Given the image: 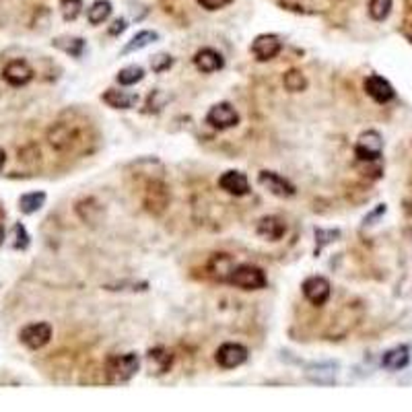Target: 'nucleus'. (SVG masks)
<instances>
[{"label": "nucleus", "instance_id": "5701e85b", "mask_svg": "<svg viewBox=\"0 0 412 412\" xmlns=\"http://www.w3.org/2000/svg\"><path fill=\"white\" fill-rule=\"evenodd\" d=\"M54 46L74 58L83 56V52H85V39H81V37H56Z\"/></svg>", "mask_w": 412, "mask_h": 412}, {"label": "nucleus", "instance_id": "f257e3e1", "mask_svg": "<svg viewBox=\"0 0 412 412\" xmlns=\"http://www.w3.org/2000/svg\"><path fill=\"white\" fill-rule=\"evenodd\" d=\"M140 367V359L136 352H126V354H116L107 359L105 365V378L107 383H126Z\"/></svg>", "mask_w": 412, "mask_h": 412}, {"label": "nucleus", "instance_id": "4be33fe9", "mask_svg": "<svg viewBox=\"0 0 412 412\" xmlns=\"http://www.w3.org/2000/svg\"><path fill=\"white\" fill-rule=\"evenodd\" d=\"M112 15V2L109 0H95L91 8L87 11V19L91 25H101L109 19Z\"/></svg>", "mask_w": 412, "mask_h": 412}, {"label": "nucleus", "instance_id": "c9c22d12", "mask_svg": "<svg viewBox=\"0 0 412 412\" xmlns=\"http://www.w3.org/2000/svg\"><path fill=\"white\" fill-rule=\"evenodd\" d=\"M4 244V229H2V225H0V246Z\"/></svg>", "mask_w": 412, "mask_h": 412}, {"label": "nucleus", "instance_id": "f03ea898", "mask_svg": "<svg viewBox=\"0 0 412 412\" xmlns=\"http://www.w3.org/2000/svg\"><path fill=\"white\" fill-rule=\"evenodd\" d=\"M227 283L239 286L244 291H258V288H264L266 286L268 279H266V274H264L262 268L252 266V264H239V266H233Z\"/></svg>", "mask_w": 412, "mask_h": 412}, {"label": "nucleus", "instance_id": "393cba45", "mask_svg": "<svg viewBox=\"0 0 412 412\" xmlns=\"http://www.w3.org/2000/svg\"><path fill=\"white\" fill-rule=\"evenodd\" d=\"M283 85H285V89L288 93H301V91L307 89V79H305V74L301 70H295L293 68V70L285 72Z\"/></svg>", "mask_w": 412, "mask_h": 412}, {"label": "nucleus", "instance_id": "423d86ee", "mask_svg": "<svg viewBox=\"0 0 412 412\" xmlns=\"http://www.w3.org/2000/svg\"><path fill=\"white\" fill-rule=\"evenodd\" d=\"M215 361L221 365L222 369H235L248 361V349L239 343H225L217 349Z\"/></svg>", "mask_w": 412, "mask_h": 412}, {"label": "nucleus", "instance_id": "e433bc0d", "mask_svg": "<svg viewBox=\"0 0 412 412\" xmlns=\"http://www.w3.org/2000/svg\"><path fill=\"white\" fill-rule=\"evenodd\" d=\"M411 37H412V32H411Z\"/></svg>", "mask_w": 412, "mask_h": 412}, {"label": "nucleus", "instance_id": "b1692460", "mask_svg": "<svg viewBox=\"0 0 412 412\" xmlns=\"http://www.w3.org/2000/svg\"><path fill=\"white\" fill-rule=\"evenodd\" d=\"M159 35L155 32H140L136 33L130 41H128L126 46H124V50H122V54L126 56V54H132V52H138V50H142V48H147L149 44H153V41H157Z\"/></svg>", "mask_w": 412, "mask_h": 412}, {"label": "nucleus", "instance_id": "9d476101", "mask_svg": "<svg viewBox=\"0 0 412 412\" xmlns=\"http://www.w3.org/2000/svg\"><path fill=\"white\" fill-rule=\"evenodd\" d=\"M258 182H260L262 188H266L270 194H274L279 198H291V196H295V186L288 180H285L283 175L274 173V171H260Z\"/></svg>", "mask_w": 412, "mask_h": 412}, {"label": "nucleus", "instance_id": "a211bd4d", "mask_svg": "<svg viewBox=\"0 0 412 412\" xmlns=\"http://www.w3.org/2000/svg\"><path fill=\"white\" fill-rule=\"evenodd\" d=\"M109 107L114 109H130L138 103V95L136 93H128V91H118V89H107L103 97H101Z\"/></svg>", "mask_w": 412, "mask_h": 412}, {"label": "nucleus", "instance_id": "2eb2a0df", "mask_svg": "<svg viewBox=\"0 0 412 412\" xmlns=\"http://www.w3.org/2000/svg\"><path fill=\"white\" fill-rule=\"evenodd\" d=\"M194 66H196L200 72L211 74V72L221 70L222 66H225V60H222L221 52H217V50H213V48H202V50H198L196 56H194Z\"/></svg>", "mask_w": 412, "mask_h": 412}, {"label": "nucleus", "instance_id": "ddd939ff", "mask_svg": "<svg viewBox=\"0 0 412 412\" xmlns=\"http://www.w3.org/2000/svg\"><path fill=\"white\" fill-rule=\"evenodd\" d=\"M219 186L221 190H225L231 196H246L250 192V182L246 178V173L241 171H225L221 178H219Z\"/></svg>", "mask_w": 412, "mask_h": 412}, {"label": "nucleus", "instance_id": "c85d7f7f", "mask_svg": "<svg viewBox=\"0 0 412 412\" xmlns=\"http://www.w3.org/2000/svg\"><path fill=\"white\" fill-rule=\"evenodd\" d=\"M336 367L334 365H314L310 371H307V378L314 381V383H330V381L324 378V373H328V376H336V371H334Z\"/></svg>", "mask_w": 412, "mask_h": 412}, {"label": "nucleus", "instance_id": "a878e982", "mask_svg": "<svg viewBox=\"0 0 412 412\" xmlns=\"http://www.w3.org/2000/svg\"><path fill=\"white\" fill-rule=\"evenodd\" d=\"M118 83L120 85H124V87H130V85H136V83H140L142 79H145V70L140 68V66H126V68H122L120 72H118Z\"/></svg>", "mask_w": 412, "mask_h": 412}, {"label": "nucleus", "instance_id": "473e14b6", "mask_svg": "<svg viewBox=\"0 0 412 412\" xmlns=\"http://www.w3.org/2000/svg\"><path fill=\"white\" fill-rule=\"evenodd\" d=\"M231 2H233V0H198V4H200L202 8H206V11H219V8L231 4Z\"/></svg>", "mask_w": 412, "mask_h": 412}, {"label": "nucleus", "instance_id": "6ab92c4d", "mask_svg": "<svg viewBox=\"0 0 412 412\" xmlns=\"http://www.w3.org/2000/svg\"><path fill=\"white\" fill-rule=\"evenodd\" d=\"M147 361H149V369H151V373H155V376H163L165 371H169L173 357H171V352H169V350L157 347V349L149 350Z\"/></svg>", "mask_w": 412, "mask_h": 412}, {"label": "nucleus", "instance_id": "412c9836", "mask_svg": "<svg viewBox=\"0 0 412 412\" xmlns=\"http://www.w3.org/2000/svg\"><path fill=\"white\" fill-rule=\"evenodd\" d=\"M46 204V192H27L19 198V211L23 215H33Z\"/></svg>", "mask_w": 412, "mask_h": 412}, {"label": "nucleus", "instance_id": "c756f323", "mask_svg": "<svg viewBox=\"0 0 412 412\" xmlns=\"http://www.w3.org/2000/svg\"><path fill=\"white\" fill-rule=\"evenodd\" d=\"M13 233H15V241H13V248L15 250H27L29 246V233L25 231V227L21 222H17L13 227Z\"/></svg>", "mask_w": 412, "mask_h": 412}, {"label": "nucleus", "instance_id": "bb28decb", "mask_svg": "<svg viewBox=\"0 0 412 412\" xmlns=\"http://www.w3.org/2000/svg\"><path fill=\"white\" fill-rule=\"evenodd\" d=\"M392 13V0H369V15L373 21H385Z\"/></svg>", "mask_w": 412, "mask_h": 412}, {"label": "nucleus", "instance_id": "2f4dec72", "mask_svg": "<svg viewBox=\"0 0 412 412\" xmlns=\"http://www.w3.org/2000/svg\"><path fill=\"white\" fill-rule=\"evenodd\" d=\"M171 64H173V58L167 56V54H157V56L151 58V68H153L155 72H163V70L171 68Z\"/></svg>", "mask_w": 412, "mask_h": 412}, {"label": "nucleus", "instance_id": "9b49d317", "mask_svg": "<svg viewBox=\"0 0 412 412\" xmlns=\"http://www.w3.org/2000/svg\"><path fill=\"white\" fill-rule=\"evenodd\" d=\"M365 91H367V95L371 97L373 101H378V103H387V101H392L396 97L394 87L380 74H371V77L365 79Z\"/></svg>", "mask_w": 412, "mask_h": 412}, {"label": "nucleus", "instance_id": "6e6552de", "mask_svg": "<svg viewBox=\"0 0 412 412\" xmlns=\"http://www.w3.org/2000/svg\"><path fill=\"white\" fill-rule=\"evenodd\" d=\"M301 288H303L305 299H307L312 305H316V307L326 305V301H328L330 295H332L330 281L324 279V277H310V279H305V283H303Z\"/></svg>", "mask_w": 412, "mask_h": 412}, {"label": "nucleus", "instance_id": "72a5a7b5", "mask_svg": "<svg viewBox=\"0 0 412 412\" xmlns=\"http://www.w3.org/2000/svg\"><path fill=\"white\" fill-rule=\"evenodd\" d=\"M124 29H126V21H124V19H118V21L114 23V27L109 29V33H112V35H118V33H122Z\"/></svg>", "mask_w": 412, "mask_h": 412}, {"label": "nucleus", "instance_id": "7c9ffc66", "mask_svg": "<svg viewBox=\"0 0 412 412\" xmlns=\"http://www.w3.org/2000/svg\"><path fill=\"white\" fill-rule=\"evenodd\" d=\"M336 237H340V231H332V229H316V239H317V250L319 252L324 246H328V244H332V241H336Z\"/></svg>", "mask_w": 412, "mask_h": 412}, {"label": "nucleus", "instance_id": "f8f14e48", "mask_svg": "<svg viewBox=\"0 0 412 412\" xmlns=\"http://www.w3.org/2000/svg\"><path fill=\"white\" fill-rule=\"evenodd\" d=\"M169 204V192L165 188V184L161 182H151L149 184V190L145 194V206L149 213L153 215H161Z\"/></svg>", "mask_w": 412, "mask_h": 412}, {"label": "nucleus", "instance_id": "1a4fd4ad", "mask_svg": "<svg viewBox=\"0 0 412 412\" xmlns=\"http://www.w3.org/2000/svg\"><path fill=\"white\" fill-rule=\"evenodd\" d=\"M2 79L11 87H25L33 79V68L25 60H11L2 68Z\"/></svg>", "mask_w": 412, "mask_h": 412}, {"label": "nucleus", "instance_id": "20e7f679", "mask_svg": "<svg viewBox=\"0 0 412 412\" xmlns=\"http://www.w3.org/2000/svg\"><path fill=\"white\" fill-rule=\"evenodd\" d=\"M52 338V326L48 321H35L19 332V340L29 350L44 349Z\"/></svg>", "mask_w": 412, "mask_h": 412}, {"label": "nucleus", "instance_id": "dca6fc26", "mask_svg": "<svg viewBox=\"0 0 412 412\" xmlns=\"http://www.w3.org/2000/svg\"><path fill=\"white\" fill-rule=\"evenodd\" d=\"M255 231H258L260 237H264V239H268V241H279V239L285 237L286 225L285 221L279 219V217H262V219L258 221Z\"/></svg>", "mask_w": 412, "mask_h": 412}, {"label": "nucleus", "instance_id": "0eeeda50", "mask_svg": "<svg viewBox=\"0 0 412 412\" xmlns=\"http://www.w3.org/2000/svg\"><path fill=\"white\" fill-rule=\"evenodd\" d=\"M283 50V41L272 35V33H264V35H258L254 41H252V54L255 56V60L260 62H268L272 58H277Z\"/></svg>", "mask_w": 412, "mask_h": 412}, {"label": "nucleus", "instance_id": "7ed1b4c3", "mask_svg": "<svg viewBox=\"0 0 412 412\" xmlns=\"http://www.w3.org/2000/svg\"><path fill=\"white\" fill-rule=\"evenodd\" d=\"M383 153V138L378 130H367L359 136L357 145H354V155L359 161H378Z\"/></svg>", "mask_w": 412, "mask_h": 412}, {"label": "nucleus", "instance_id": "4468645a", "mask_svg": "<svg viewBox=\"0 0 412 412\" xmlns=\"http://www.w3.org/2000/svg\"><path fill=\"white\" fill-rule=\"evenodd\" d=\"M48 140H50V145H52L54 149L66 151V149H70V147L74 145V140H77V130L70 126V124L58 122V124H54V126L50 128Z\"/></svg>", "mask_w": 412, "mask_h": 412}, {"label": "nucleus", "instance_id": "cd10ccee", "mask_svg": "<svg viewBox=\"0 0 412 412\" xmlns=\"http://www.w3.org/2000/svg\"><path fill=\"white\" fill-rule=\"evenodd\" d=\"M64 21H74L83 11V0H60Z\"/></svg>", "mask_w": 412, "mask_h": 412}, {"label": "nucleus", "instance_id": "aec40b11", "mask_svg": "<svg viewBox=\"0 0 412 412\" xmlns=\"http://www.w3.org/2000/svg\"><path fill=\"white\" fill-rule=\"evenodd\" d=\"M233 262H231V258L227 254H217L213 260H211V264H208V272H211V277L213 279H219V281H229V274H231V270H233Z\"/></svg>", "mask_w": 412, "mask_h": 412}, {"label": "nucleus", "instance_id": "f704fd0d", "mask_svg": "<svg viewBox=\"0 0 412 412\" xmlns=\"http://www.w3.org/2000/svg\"><path fill=\"white\" fill-rule=\"evenodd\" d=\"M4 163H6V153L0 149V171H2V167H4Z\"/></svg>", "mask_w": 412, "mask_h": 412}, {"label": "nucleus", "instance_id": "39448f33", "mask_svg": "<svg viewBox=\"0 0 412 412\" xmlns=\"http://www.w3.org/2000/svg\"><path fill=\"white\" fill-rule=\"evenodd\" d=\"M206 122L217 130H229L239 124V114L231 103L222 101L211 107V112L206 114Z\"/></svg>", "mask_w": 412, "mask_h": 412}, {"label": "nucleus", "instance_id": "f3484780", "mask_svg": "<svg viewBox=\"0 0 412 412\" xmlns=\"http://www.w3.org/2000/svg\"><path fill=\"white\" fill-rule=\"evenodd\" d=\"M408 363H411V349L404 347V345L402 347H396V349H390L383 354V359H381V365L387 371H400Z\"/></svg>", "mask_w": 412, "mask_h": 412}]
</instances>
